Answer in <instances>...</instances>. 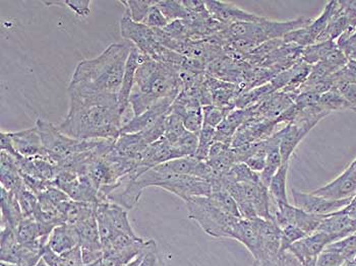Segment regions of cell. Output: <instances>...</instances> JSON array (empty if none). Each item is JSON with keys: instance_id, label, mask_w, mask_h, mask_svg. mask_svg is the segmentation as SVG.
Listing matches in <instances>:
<instances>
[{"instance_id": "cell-1", "label": "cell", "mask_w": 356, "mask_h": 266, "mask_svg": "<svg viewBox=\"0 0 356 266\" xmlns=\"http://www.w3.org/2000/svg\"><path fill=\"white\" fill-rule=\"evenodd\" d=\"M67 115L58 125L61 133L80 140H115L124 126L118 94L69 96Z\"/></svg>"}, {"instance_id": "cell-2", "label": "cell", "mask_w": 356, "mask_h": 266, "mask_svg": "<svg viewBox=\"0 0 356 266\" xmlns=\"http://www.w3.org/2000/svg\"><path fill=\"white\" fill-rule=\"evenodd\" d=\"M134 44H110L100 55L76 65L70 80L69 96L118 94Z\"/></svg>"}, {"instance_id": "cell-3", "label": "cell", "mask_w": 356, "mask_h": 266, "mask_svg": "<svg viewBox=\"0 0 356 266\" xmlns=\"http://www.w3.org/2000/svg\"><path fill=\"white\" fill-rule=\"evenodd\" d=\"M180 69L177 65L145 57L138 68L129 98L133 116L140 115L164 99H177L182 90Z\"/></svg>"}, {"instance_id": "cell-4", "label": "cell", "mask_w": 356, "mask_h": 266, "mask_svg": "<svg viewBox=\"0 0 356 266\" xmlns=\"http://www.w3.org/2000/svg\"><path fill=\"white\" fill-rule=\"evenodd\" d=\"M35 127L40 135L45 157L58 167L79 153L91 151L103 140H80L70 138L51 122L40 118L37 119Z\"/></svg>"}, {"instance_id": "cell-5", "label": "cell", "mask_w": 356, "mask_h": 266, "mask_svg": "<svg viewBox=\"0 0 356 266\" xmlns=\"http://www.w3.org/2000/svg\"><path fill=\"white\" fill-rule=\"evenodd\" d=\"M138 181L144 189L153 186L159 187L177 195L184 202L193 197H210L212 192V184L209 180L195 176L164 174L155 168L138 176Z\"/></svg>"}, {"instance_id": "cell-6", "label": "cell", "mask_w": 356, "mask_h": 266, "mask_svg": "<svg viewBox=\"0 0 356 266\" xmlns=\"http://www.w3.org/2000/svg\"><path fill=\"white\" fill-rule=\"evenodd\" d=\"M188 217L195 221L209 236L233 239L235 226L241 217H232L217 208L209 197H193L186 202Z\"/></svg>"}, {"instance_id": "cell-7", "label": "cell", "mask_w": 356, "mask_h": 266, "mask_svg": "<svg viewBox=\"0 0 356 266\" xmlns=\"http://www.w3.org/2000/svg\"><path fill=\"white\" fill-rule=\"evenodd\" d=\"M127 212L129 210L122 206L111 201H101L97 204L95 215L103 249L118 234L138 238V235L129 223Z\"/></svg>"}, {"instance_id": "cell-8", "label": "cell", "mask_w": 356, "mask_h": 266, "mask_svg": "<svg viewBox=\"0 0 356 266\" xmlns=\"http://www.w3.org/2000/svg\"><path fill=\"white\" fill-rule=\"evenodd\" d=\"M120 34L124 40L134 44L143 54L161 63L167 48L157 41L154 28L136 23L125 12L120 19Z\"/></svg>"}, {"instance_id": "cell-9", "label": "cell", "mask_w": 356, "mask_h": 266, "mask_svg": "<svg viewBox=\"0 0 356 266\" xmlns=\"http://www.w3.org/2000/svg\"><path fill=\"white\" fill-rule=\"evenodd\" d=\"M54 183L74 201L92 204L100 202L99 190L87 175H79L69 169H60Z\"/></svg>"}, {"instance_id": "cell-10", "label": "cell", "mask_w": 356, "mask_h": 266, "mask_svg": "<svg viewBox=\"0 0 356 266\" xmlns=\"http://www.w3.org/2000/svg\"><path fill=\"white\" fill-rule=\"evenodd\" d=\"M334 240L329 234L316 231L292 244L287 251L291 253L302 266H315L316 259Z\"/></svg>"}, {"instance_id": "cell-11", "label": "cell", "mask_w": 356, "mask_h": 266, "mask_svg": "<svg viewBox=\"0 0 356 266\" xmlns=\"http://www.w3.org/2000/svg\"><path fill=\"white\" fill-rule=\"evenodd\" d=\"M291 195L296 208L320 217H327L332 213L340 212L355 199L330 200L314 194L313 192H302L296 189H292Z\"/></svg>"}, {"instance_id": "cell-12", "label": "cell", "mask_w": 356, "mask_h": 266, "mask_svg": "<svg viewBox=\"0 0 356 266\" xmlns=\"http://www.w3.org/2000/svg\"><path fill=\"white\" fill-rule=\"evenodd\" d=\"M156 170L164 174H177V175L195 176L211 180L214 177L212 169L205 160H197L195 157H184L169 160L159 166L154 167Z\"/></svg>"}, {"instance_id": "cell-13", "label": "cell", "mask_w": 356, "mask_h": 266, "mask_svg": "<svg viewBox=\"0 0 356 266\" xmlns=\"http://www.w3.org/2000/svg\"><path fill=\"white\" fill-rule=\"evenodd\" d=\"M205 3L211 17L225 27H229L233 24L258 22L261 19V15L250 14L229 2L205 1Z\"/></svg>"}, {"instance_id": "cell-14", "label": "cell", "mask_w": 356, "mask_h": 266, "mask_svg": "<svg viewBox=\"0 0 356 266\" xmlns=\"http://www.w3.org/2000/svg\"><path fill=\"white\" fill-rule=\"evenodd\" d=\"M261 235V258L259 263H273L281 254V228L274 221L257 219Z\"/></svg>"}, {"instance_id": "cell-15", "label": "cell", "mask_w": 356, "mask_h": 266, "mask_svg": "<svg viewBox=\"0 0 356 266\" xmlns=\"http://www.w3.org/2000/svg\"><path fill=\"white\" fill-rule=\"evenodd\" d=\"M175 101V98L164 99V100L160 101L140 115L134 116L127 124L122 126L120 134L140 133L150 128L157 121L165 117L169 113Z\"/></svg>"}, {"instance_id": "cell-16", "label": "cell", "mask_w": 356, "mask_h": 266, "mask_svg": "<svg viewBox=\"0 0 356 266\" xmlns=\"http://www.w3.org/2000/svg\"><path fill=\"white\" fill-rule=\"evenodd\" d=\"M147 55L143 54L135 45L131 48L127 67H125L124 78H122V88L118 93V102H120V112L124 116V125L127 123V112L129 111V98L135 85L136 74L142 61Z\"/></svg>"}, {"instance_id": "cell-17", "label": "cell", "mask_w": 356, "mask_h": 266, "mask_svg": "<svg viewBox=\"0 0 356 266\" xmlns=\"http://www.w3.org/2000/svg\"><path fill=\"white\" fill-rule=\"evenodd\" d=\"M312 192L330 200L353 199L356 197V179L345 170L333 181Z\"/></svg>"}, {"instance_id": "cell-18", "label": "cell", "mask_w": 356, "mask_h": 266, "mask_svg": "<svg viewBox=\"0 0 356 266\" xmlns=\"http://www.w3.org/2000/svg\"><path fill=\"white\" fill-rule=\"evenodd\" d=\"M233 240H236L243 244L254 257L256 261L261 258V243L260 231H259L257 219H241L237 222L233 234Z\"/></svg>"}, {"instance_id": "cell-19", "label": "cell", "mask_w": 356, "mask_h": 266, "mask_svg": "<svg viewBox=\"0 0 356 266\" xmlns=\"http://www.w3.org/2000/svg\"><path fill=\"white\" fill-rule=\"evenodd\" d=\"M10 134L15 151L22 157L35 158L45 156L41 138L36 127Z\"/></svg>"}, {"instance_id": "cell-20", "label": "cell", "mask_w": 356, "mask_h": 266, "mask_svg": "<svg viewBox=\"0 0 356 266\" xmlns=\"http://www.w3.org/2000/svg\"><path fill=\"white\" fill-rule=\"evenodd\" d=\"M150 144L140 133H122L114 140L112 151L120 157L138 160L140 163L145 151Z\"/></svg>"}, {"instance_id": "cell-21", "label": "cell", "mask_w": 356, "mask_h": 266, "mask_svg": "<svg viewBox=\"0 0 356 266\" xmlns=\"http://www.w3.org/2000/svg\"><path fill=\"white\" fill-rule=\"evenodd\" d=\"M179 158H181V156L178 153L177 149L163 136L149 146L140 160V166L150 170L154 167L159 166L169 160L179 159Z\"/></svg>"}, {"instance_id": "cell-22", "label": "cell", "mask_w": 356, "mask_h": 266, "mask_svg": "<svg viewBox=\"0 0 356 266\" xmlns=\"http://www.w3.org/2000/svg\"><path fill=\"white\" fill-rule=\"evenodd\" d=\"M0 180L1 187L15 195L25 187L15 157L4 151H0Z\"/></svg>"}, {"instance_id": "cell-23", "label": "cell", "mask_w": 356, "mask_h": 266, "mask_svg": "<svg viewBox=\"0 0 356 266\" xmlns=\"http://www.w3.org/2000/svg\"><path fill=\"white\" fill-rule=\"evenodd\" d=\"M47 246L57 254H63L78 247L80 238L76 228L67 224L57 226L48 238Z\"/></svg>"}, {"instance_id": "cell-24", "label": "cell", "mask_w": 356, "mask_h": 266, "mask_svg": "<svg viewBox=\"0 0 356 266\" xmlns=\"http://www.w3.org/2000/svg\"><path fill=\"white\" fill-rule=\"evenodd\" d=\"M243 186L245 195L252 203L258 217L267 221H273V215L270 208L271 197H270L268 187L264 185L261 182L257 184H243Z\"/></svg>"}, {"instance_id": "cell-25", "label": "cell", "mask_w": 356, "mask_h": 266, "mask_svg": "<svg viewBox=\"0 0 356 266\" xmlns=\"http://www.w3.org/2000/svg\"><path fill=\"white\" fill-rule=\"evenodd\" d=\"M267 160H266L265 169L260 174L261 181L266 187L269 186L272 178L283 164L280 153V136L278 131L267 138Z\"/></svg>"}, {"instance_id": "cell-26", "label": "cell", "mask_w": 356, "mask_h": 266, "mask_svg": "<svg viewBox=\"0 0 356 266\" xmlns=\"http://www.w3.org/2000/svg\"><path fill=\"white\" fill-rule=\"evenodd\" d=\"M0 204H1V226H10L13 228L23 221L24 215L17 197L10 191L1 187L0 190Z\"/></svg>"}, {"instance_id": "cell-27", "label": "cell", "mask_w": 356, "mask_h": 266, "mask_svg": "<svg viewBox=\"0 0 356 266\" xmlns=\"http://www.w3.org/2000/svg\"><path fill=\"white\" fill-rule=\"evenodd\" d=\"M288 169H289V163L282 164L268 186L270 197L273 199L275 206L290 203L287 194Z\"/></svg>"}, {"instance_id": "cell-28", "label": "cell", "mask_w": 356, "mask_h": 266, "mask_svg": "<svg viewBox=\"0 0 356 266\" xmlns=\"http://www.w3.org/2000/svg\"><path fill=\"white\" fill-rule=\"evenodd\" d=\"M337 48V42L336 41L320 42V43L313 44L302 50L300 53L302 60L307 65L313 67L316 63L325 60Z\"/></svg>"}, {"instance_id": "cell-29", "label": "cell", "mask_w": 356, "mask_h": 266, "mask_svg": "<svg viewBox=\"0 0 356 266\" xmlns=\"http://www.w3.org/2000/svg\"><path fill=\"white\" fill-rule=\"evenodd\" d=\"M324 217H320V215H312V213L305 212L300 208H296L292 226L300 228L307 236V235L314 234L316 231H318Z\"/></svg>"}, {"instance_id": "cell-30", "label": "cell", "mask_w": 356, "mask_h": 266, "mask_svg": "<svg viewBox=\"0 0 356 266\" xmlns=\"http://www.w3.org/2000/svg\"><path fill=\"white\" fill-rule=\"evenodd\" d=\"M326 249L339 254L345 263H353L356 258V234L333 242Z\"/></svg>"}, {"instance_id": "cell-31", "label": "cell", "mask_w": 356, "mask_h": 266, "mask_svg": "<svg viewBox=\"0 0 356 266\" xmlns=\"http://www.w3.org/2000/svg\"><path fill=\"white\" fill-rule=\"evenodd\" d=\"M157 6L162 14L166 17L169 23L175 21H186L190 17V13L184 8L182 1H173V0H161L157 1Z\"/></svg>"}, {"instance_id": "cell-32", "label": "cell", "mask_w": 356, "mask_h": 266, "mask_svg": "<svg viewBox=\"0 0 356 266\" xmlns=\"http://www.w3.org/2000/svg\"><path fill=\"white\" fill-rule=\"evenodd\" d=\"M124 4L125 12L129 14V17L136 23H143L148 15L152 6H155L156 1L153 0H127L120 1Z\"/></svg>"}, {"instance_id": "cell-33", "label": "cell", "mask_w": 356, "mask_h": 266, "mask_svg": "<svg viewBox=\"0 0 356 266\" xmlns=\"http://www.w3.org/2000/svg\"><path fill=\"white\" fill-rule=\"evenodd\" d=\"M318 106L322 108L324 111L332 113L334 111H343V110H349L348 104L343 99L339 92L332 88L330 91L322 94L318 99Z\"/></svg>"}, {"instance_id": "cell-34", "label": "cell", "mask_w": 356, "mask_h": 266, "mask_svg": "<svg viewBox=\"0 0 356 266\" xmlns=\"http://www.w3.org/2000/svg\"><path fill=\"white\" fill-rule=\"evenodd\" d=\"M186 128L184 127L181 117L178 116L177 114L169 111L168 115L166 116V119H165L164 138L171 144H175L186 133Z\"/></svg>"}, {"instance_id": "cell-35", "label": "cell", "mask_w": 356, "mask_h": 266, "mask_svg": "<svg viewBox=\"0 0 356 266\" xmlns=\"http://www.w3.org/2000/svg\"><path fill=\"white\" fill-rule=\"evenodd\" d=\"M232 110V108L220 107L213 104L204 106V125L217 128Z\"/></svg>"}, {"instance_id": "cell-36", "label": "cell", "mask_w": 356, "mask_h": 266, "mask_svg": "<svg viewBox=\"0 0 356 266\" xmlns=\"http://www.w3.org/2000/svg\"><path fill=\"white\" fill-rule=\"evenodd\" d=\"M215 133H216V128L204 125L199 134V146H197V153L195 155V158H197V160L206 162L208 159L211 147L215 142Z\"/></svg>"}, {"instance_id": "cell-37", "label": "cell", "mask_w": 356, "mask_h": 266, "mask_svg": "<svg viewBox=\"0 0 356 266\" xmlns=\"http://www.w3.org/2000/svg\"><path fill=\"white\" fill-rule=\"evenodd\" d=\"M15 197L21 206L24 217H34L35 213L39 206L38 197L29 190L26 186Z\"/></svg>"}, {"instance_id": "cell-38", "label": "cell", "mask_w": 356, "mask_h": 266, "mask_svg": "<svg viewBox=\"0 0 356 266\" xmlns=\"http://www.w3.org/2000/svg\"><path fill=\"white\" fill-rule=\"evenodd\" d=\"M186 131L199 135L204 126L203 107L191 110L181 116Z\"/></svg>"}, {"instance_id": "cell-39", "label": "cell", "mask_w": 356, "mask_h": 266, "mask_svg": "<svg viewBox=\"0 0 356 266\" xmlns=\"http://www.w3.org/2000/svg\"><path fill=\"white\" fill-rule=\"evenodd\" d=\"M330 80L334 87L343 83H356V58L348 59L346 65L339 72L330 76Z\"/></svg>"}, {"instance_id": "cell-40", "label": "cell", "mask_w": 356, "mask_h": 266, "mask_svg": "<svg viewBox=\"0 0 356 266\" xmlns=\"http://www.w3.org/2000/svg\"><path fill=\"white\" fill-rule=\"evenodd\" d=\"M44 3L46 6H51V4H54V6H65L72 10V12L76 13V15L79 17H89L90 13V6H91L92 1L91 0H63V1H45Z\"/></svg>"}, {"instance_id": "cell-41", "label": "cell", "mask_w": 356, "mask_h": 266, "mask_svg": "<svg viewBox=\"0 0 356 266\" xmlns=\"http://www.w3.org/2000/svg\"><path fill=\"white\" fill-rule=\"evenodd\" d=\"M281 234H282L281 236V252L287 251L288 248L292 244L307 236L300 228L292 225L281 228Z\"/></svg>"}, {"instance_id": "cell-42", "label": "cell", "mask_w": 356, "mask_h": 266, "mask_svg": "<svg viewBox=\"0 0 356 266\" xmlns=\"http://www.w3.org/2000/svg\"><path fill=\"white\" fill-rule=\"evenodd\" d=\"M140 24H144L147 27L152 28H164L168 25L169 22L158 8L157 1H156L155 6H152L151 10H149L146 19Z\"/></svg>"}, {"instance_id": "cell-43", "label": "cell", "mask_w": 356, "mask_h": 266, "mask_svg": "<svg viewBox=\"0 0 356 266\" xmlns=\"http://www.w3.org/2000/svg\"><path fill=\"white\" fill-rule=\"evenodd\" d=\"M333 88H335L343 99L346 101L349 110L356 112V83H343Z\"/></svg>"}, {"instance_id": "cell-44", "label": "cell", "mask_w": 356, "mask_h": 266, "mask_svg": "<svg viewBox=\"0 0 356 266\" xmlns=\"http://www.w3.org/2000/svg\"><path fill=\"white\" fill-rule=\"evenodd\" d=\"M347 263L339 254L325 249L316 259L315 266H344Z\"/></svg>"}, {"instance_id": "cell-45", "label": "cell", "mask_w": 356, "mask_h": 266, "mask_svg": "<svg viewBox=\"0 0 356 266\" xmlns=\"http://www.w3.org/2000/svg\"><path fill=\"white\" fill-rule=\"evenodd\" d=\"M338 47L348 59L356 58V30L346 38H339L337 41Z\"/></svg>"}, {"instance_id": "cell-46", "label": "cell", "mask_w": 356, "mask_h": 266, "mask_svg": "<svg viewBox=\"0 0 356 266\" xmlns=\"http://www.w3.org/2000/svg\"><path fill=\"white\" fill-rule=\"evenodd\" d=\"M0 151L10 153L13 157H17V156L19 155V153H17V151H15L10 133H3V131H1V133H0Z\"/></svg>"}, {"instance_id": "cell-47", "label": "cell", "mask_w": 356, "mask_h": 266, "mask_svg": "<svg viewBox=\"0 0 356 266\" xmlns=\"http://www.w3.org/2000/svg\"><path fill=\"white\" fill-rule=\"evenodd\" d=\"M140 266H161L158 256L157 244L145 254Z\"/></svg>"}, {"instance_id": "cell-48", "label": "cell", "mask_w": 356, "mask_h": 266, "mask_svg": "<svg viewBox=\"0 0 356 266\" xmlns=\"http://www.w3.org/2000/svg\"><path fill=\"white\" fill-rule=\"evenodd\" d=\"M184 8L188 10L190 14H203L208 12L206 8L205 1H193V0H186L182 1Z\"/></svg>"}, {"instance_id": "cell-49", "label": "cell", "mask_w": 356, "mask_h": 266, "mask_svg": "<svg viewBox=\"0 0 356 266\" xmlns=\"http://www.w3.org/2000/svg\"><path fill=\"white\" fill-rule=\"evenodd\" d=\"M155 245H156V244H155ZM155 245H153V246H155ZM153 246H152V247H153ZM151 248H150V249H151ZM150 249H149V250H150ZM149 250H148V251H149ZM148 251L144 252V253H143V254L138 255V256L136 257V258L134 259V260H131V263H127V265H125L124 266H140V263H142L143 258H144L145 254H146V253Z\"/></svg>"}, {"instance_id": "cell-50", "label": "cell", "mask_w": 356, "mask_h": 266, "mask_svg": "<svg viewBox=\"0 0 356 266\" xmlns=\"http://www.w3.org/2000/svg\"><path fill=\"white\" fill-rule=\"evenodd\" d=\"M35 266H49V265H48L47 263H46L45 261H44L43 258H41L40 261H39V263H37V265Z\"/></svg>"}, {"instance_id": "cell-51", "label": "cell", "mask_w": 356, "mask_h": 266, "mask_svg": "<svg viewBox=\"0 0 356 266\" xmlns=\"http://www.w3.org/2000/svg\"><path fill=\"white\" fill-rule=\"evenodd\" d=\"M0 266H19V265H13V263H3V261H1V263H0Z\"/></svg>"}, {"instance_id": "cell-52", "label": "cell", "mask_w": 356, "mask_h": 266, "mask_svg": "<svg viewBox=\"0 0 356 266\" xmlns=\"http://www.w3.org/2000/svg\"><path fill=\"white\" fill-rule=\"evenodd\" d=\"M349 206H350L351 208H356V197H355V199L351 201V203L349 204Z\"/></svg>"}, {"instance_id": "cell-53", "label": "cell", "mask_w": 356, "mask_h": 266, "mask_svg": "<svg viewBox=\"0 0 356 266\" xmlns=\"http://www.w3.org/2000/svg\"><path fill=\"white\" fill-rule=\"evenodd\" d=\"M344 266H353V263H347V265H345Z\"/></svg>"}, {"instance_id": "cell-54", "label": "cell", "mask_w": 356, "mask_h": 266, "mask_svg": "<svg viewBox=\"0 0 356 266\" xmlns=\"http://www.w3.org/2000/svg\"><path fill=\"white\" fill-rule=\"evenodd\" d=\"M353 266H356V258H355V260L353 261Z\"/></svg>"}, {"instance_id": "cell-55", "label": "cell", "mask_w": 356, "mask_h": 266, "mask_svg": "<svg viewBox=\"0 0 356 266\" xmlns=\"http://www.w3.org/2000/svg\"><path fill=\"white\" fill-rule=\"evenodd\" d=\"M300 266H302V265H300Z\"/></svg>"}]
</instances>
